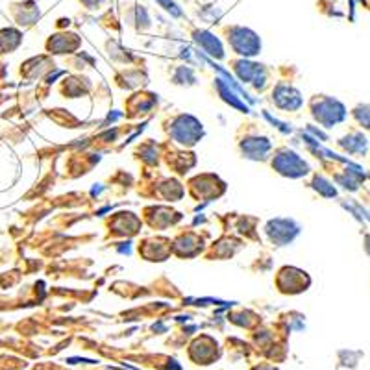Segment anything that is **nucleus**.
<instances>
[{"label": "nucleus", "mask_w": 370, "mask_h": 370, "mask_svg": "<svg viewBox=\"0 0 370 370\" xmlns=\"http://www.w3.org/2000/svg\"><path fill=\"white\" fill-rule=\"evenodd\" d=\"M356 117H358V121L361 122L364 128H370V106L358 108V110H356Z\"/></svg>", "instance_id": "1"}]
</instances>
